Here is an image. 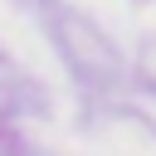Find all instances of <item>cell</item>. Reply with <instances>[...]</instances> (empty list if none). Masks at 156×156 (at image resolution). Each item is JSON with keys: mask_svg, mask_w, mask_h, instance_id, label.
Listing matches in <instances>:
<instances>
[]
</instances>
